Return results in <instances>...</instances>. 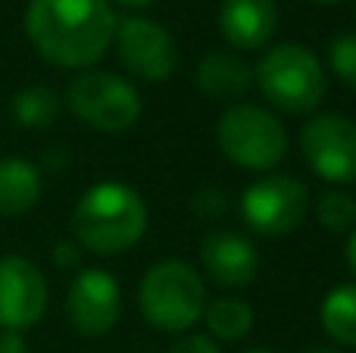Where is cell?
<instances>
[{"label":"cell","instance_id":"24","mask_svg":"<svg viewBox=\"0 0 356 353\" xmlns=\"http://www.w3.org/2000/svg\"><path fill=\"white\" fill-rule=\"evenodd\" d=\"M0 353H29V344L19 331H0Z\"/></svg>","mask_w":356,"mask_h":353},{"label":"cell","instance_id":"28","mask_svg":"<svg viewBox=\"0 0 356 353\" xmlns=\"http://www.w3.org/2000/svg\"><path fill=\"white\" fill-rule=\"evenodd\" d=\"M241 353H275L272 347H263V344H259V347H247V350H241Z\"/></svg>","mask_w":356,"mask_h":353},{"label":"cell","instance_id":"27","mask_svg":"<svg viewBox=\"0 0 356 353\" xmlns=\"http://www.w3.org/2000/svg\"><path fill=\"white\" fill-rule=\"evenodd\" d=\"M303 353H344V350H338V347H309Z\"/></svg>","mask_w":356,"mask_h":353},{"label":"cell","instance_id":"20","mask_svg":"<svg viewBox=\"0 0 356 353\" xmlns=\"http://www.w3.org/2000/svg\"><path fill=\"white\" fill-rule=\"evenodd\" d=\"M328 66L332 72L344 81L347 88L356 91V31H341L328 44Z\"/></svg>","mask_w":356,"mask_h":353},{"label":"cell","instance_id":"2","mask_svg":"<svg viewBox=\"0 0 356 353\" xmlns=\"http://www.w3.org/2000/svg\"><path fill=\"white\" fill-rule=\"evenodd\" d=\"M150 225L147 200L129 181H97L79 197L69 229L72 241L94 256H119L144 241Z\"/></svg>","mask_w":356,"mask_h":353},{"label":"cell","instance_id":"23","mask_svg":"<svg viewBox=\"0 0 356 353\" xmlns=\"http://www.w3.org/2000/svg\"><path fill=\"white\" fill-rule=\"evenodd\" d=\"M81 254H85V250H81L75 241H60L54 247L56 269H81Z\"/></svg>","mask_w":356,"mask_h":353},{"label":"cell","instance_id":"9","mask_svg":"<svg viewBox=\"0 0 356 353\" xmlns=\"http://www.w3.org/2000/svg\"><path fill=\"white\" fill-rule=\"evenodd\" d=\"M116 54L125 72L138 81H166L178 69V44L163 22L147 16H129L116 25Z\"/></svg>","mask_w":356,"mask_h":353},{"label":"cell","instance_id":"8","mask_svg":"<svg viewBox=\"0 0 356 353\" xmlns=\"http://www.w3.org/2000/svg\"><path fill=\"white\" fill-rule=\"evenodd\" d=\"M300 150L307 166L328 185L356 181V119L344 113H316L300 129Z\"/></svg>","mask_w":356,"mask_h":353},{"label":"cell","instance_id":"12","mask_svg":"<svg viewBox=\"0 0 356 353\" xmlns=\"http://www.w3.org/2000/svg\"><path fill=\"white\" fill-rule=\"evenodd\" d=\"M200 263L209 281L222 288H247L259 272V250L247 235L213 229L200 241Z\"/></svg>","mask_w":356,"mask_h":353},{"label":"cell","instance_id":"22","mask_svg":"<svg viewBox=\"0 0 356 353\" xmlns=\"http://www.w3.org/2000/svg\"><path fill=\"white\" fill-rule=\"evenodd\" d=\"M166 353H222V347H219V341H213L209 335H194V331H188V335H178V341Z\"/></svg>","mask_w":356,"mask_h":353},{"label":"cell","instance_id":"1","mask_svg":"<svg viewBox=\"0 0 356 353\" xmlns=\"http://www.w3.org/2000/svg\"><path fill=\"white\" fill-rule=\"evenodd\" d=\"M110 0H29L25 35L41 60L60 69H91L116 38Z\"/></svg>","mask_w":356,"mask_h":353},{"label":"cell","instance_id":"18","mask_svg":"<svg viewBox=\"0 0 356 353\" xmlns=\"http://www.w3.org/2000/svg\"><path fill=\"white\" fill-rule=\"evenodd\" d=\"M319 322L334 344L356 347V281L338 285L325 294L319 306Z\"/></svg>","mask_w":356,"mask_h":353},{"label":"cell","instance_id":"13","mask_svg":"<svg viewBox=\"0 0 356 353\" xmlns=\"http://www.w3.org/2000/svg\"><path fill=\"white\" fill-rule=\"evenodd\" d=\"M219 31L232 50H259L278 31L275 0H222Z\"/></svg>","mask_w":356,"mask_h":353},{"label":"cell","instance_id":"15","mask_svg":"<svg viewBox=\"0 0 356 353\" xmlns=\"http://www.w3.org/2000/svg\"><path fill=\"white\" fill-rule=\"evenodd\" d=\"M44 194V172L22 156H0V216L35 210Z\"/></svg>","mask_w":356,"mask_h":353},{"label":"cell","instance_id":"19","mask_svg":"<svg viewBox=\"0 0 356 353\" xmlns=\"http://www.w3.org/2000/svg\"><path fill=\"white\" fill-rule=\"evenodd\" d=\"M316 219L332 235L353 231L356 229V197L341 191V188H332V191H325L316 200Z\"/></svg>","mask_w":356,"mask_h":353},{"label":"cell","instance_id":"25","mask_svg":"<svg viewBox=\"0 0 356 353\" xmlns=\"http://www.w3.org/2000/svg\"><path fill=\"white\" fill-rule=\"evenodd\" d=\"M347 263H350V269L356 275V229L350 231V241H347Z\"/></svg>","mask_w":356,"mask_h":353},{"label":"cell","instance_id":"6","mask_svg":"<svg viewBox=\"0 0 356 353\" xmlns=\"http://www.w3.org/2000/svg\"><path fill=\"white\" fill-rule=\"evenodd\" d=\"M66 106L81 125L100 135L135 129L144 113L141 91L129 79L106 69H81L66 88Z\"/></svg>","mask_w":356,"mask_h":353},{"label":"cell","instance_id":"10","mask_svg":"<svg viewBox=\"0 0 356 353\" xmlns=\"http://www.w3.org/2000/svg\"><path fill=\"white\" fill-rule=\"evenodd\" d=\"M119 316H122V288L116 275L100 266L79 269L66 291L69 325L85 338H100L116 329Z\"/></svg>","mask_w":356,"mask_h":353},{"label":"cell","instance_id":"14","mask_svg":"<svg viewBox=\"0 0 356 353\" xmlns=\"http://www.w3.org/2000/svg\"><path fill=\"white\" fill-rule=\"evenodd\" d=\"M197 88L203 97L234 106L253 88V66L234 50H209L197 66Z\"/></svg>","mask_w":356,"mask_h":353},{"label":"cell","instance_id":"5","mask_svg":"<svg viewBox=\"0 0 356 353\" xmlns=\"http://www.w3.org/2000/svg\"><path fill=\"white\" fill-rule=\"evenodd\" d=\"M216 144L222 156L247 172H275L288 156V129L284 122L257 104H234L216 122Z\"/></svg>","mask_w":356,"mask_h":353},{"label":"cell","instance_id":"30","mask_svg":"<svg viewBox=\"0 0 356 353\" xmlns=\"http://www.w3.org/2000/svg\"><path fill=\"white\" fill-rule=\"evenodd\" d=\"M353 3H356V0H353Z\"/></svg>","mask_w":356,"mask_h":353},{"label":"cell","instance_id":"3","mask_svg":"<svg viewBox=\"0 0 356 353\" xmlns=\"http://www.w3.org/2000/svg\"><path fill=\"white\" fill-rule=\"evenodd\" d=\"M207 304V281L184 260L154 263L138 288V306L144 322L163 335H188L203 319Z\"/></svg>","mask_w":356,"mask_h":353},{"label":"cell","instance_id":"17","mask_svg":"<svg viewBox=\"0 0 356 353\" xmlns=\"http://www.w3.org/2000/svg\"><path fill=\"white\" fill-rule=\"evenodd\" d=\"M60 113H63V97L47 85H29L13 94V100H10L13 122L29 131L54 125L60 119Z\"/></svg>","mask_w":356,"mask_h":353},{"label":"cell","instance_id":"26","mask_svg":"<svg viewBox=\"0 0 356 353\" xmlns=\"http://www.w3.org/2000/svg\"><path fill=\"white\" fill-rule=\"evenodd\" d=\"M113 3L119 6H129V10H144V6H150L154 0H113Z\"/></svg>","mask_w":356,"mask_h":353},{"label":"cell","instance_id":"4","mask_svg":"<svg viewBox=\"0 0 356 353\" xmlns=\"http://www.w3.org/2000/svg\"><path fill=\"white\" fill-rule=\"evenodd\" d=\"M253 81L275 110L291 116H307L319 110L328 94V75L322 60L297 41L275 44L253 69Z\"/></svg>","mask_w":356,"mask_h":353},{"label":"cell","instance_id":"11","mask_svg":"<svg viewBox=\"0 0 356 353\" xmlns=\"http://www.w3.org/2000/svg\"><path fill=\"white\" fill-rule=\"evenodd\" d=\"M47 279L25 256H0V331H29L47 313Z\"/></svg>","mask_w":356,"mask_h":353},{"label":"cell","instance_id":"16","mask_svg":"<svg viewBox=\"0 0 356 353\" xmlns=\"http://www.w3.org/2000/svg\"><path fill=\"white\" fill-rule=\"evenodd\" d=\"M253 306L241 297H216L207 304L200 322L207 325V335L213 341H244L247 335L253 331Z\"/></svg>","mask_w":356,"mask_h":353},{"label":"cell","instance_id":"7","mask_svg":"<svg viewBox=\"0 0 356 353\" xmlns=\"http://www.w3.org/2000/svg\"><path fill=\"white\" fill-rule=\"evenodd\" d=\"M309 213V188L288 172H266L241 194V219L257 235L282 238L303 225Z\"/></svg>","mask_w":356,"mask_h":353},{"label":"cell","instance_id":"29","mask_svg":"<svg viewBox=\"0 0 356 353\" xmlns=\"http://www.w3.org/2000/svg\"><path fill=\"white\" fill-rule=\"evenodd\" d=\"M313 3H319V6H334V3H344V0H313Z\"/></svg>","mask_w":356,"mask_h":353},{"label":"cell","instance_id":"21","mask_svg":"<svg viewBox=\"0 0 356 353\" xmlns=\"http://www.w3.org/2000/svg\"><path fill=\"white\" fill-rule=\"evenodd\" d=\"M191 206H194V213L203 219H222L228 210V194L219 191V188H207V191H200L191 200Z\"/></svg>","mask_w":356,"mask_h":353}]
</instances>
